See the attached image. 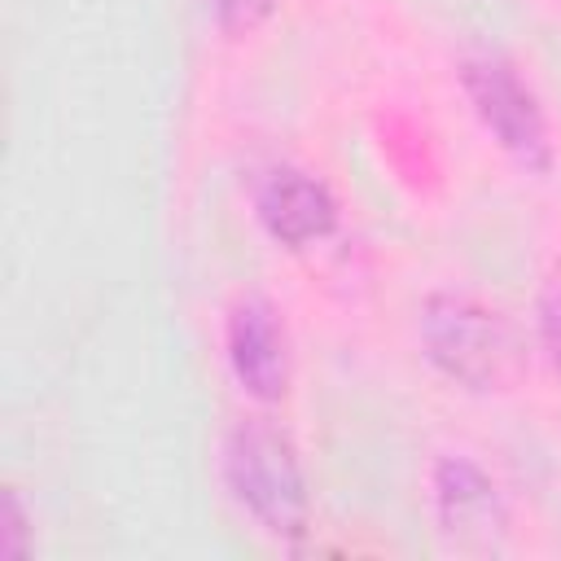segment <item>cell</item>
Returning a JSON list of instances; mask_svg holds the SVG:
<instances>
[{"instance_id":"obj_1","label":"cell","mask_w":561,"mask_h":561,"mask_svg":"<svg viewBox=\"0 0 561 561\" xmlns=\"http://www.w3.org/2000/svg\"><path fill=\"white\" fill-rule=\"evenodd\" d=\"M425 355L469 390H500L517 377L522 355L508 320L473 294L438 289L421 307Z\"/></svg>"},{"instance_id":"obj_2","label":"cell","mask_w":561,"mask_h":561,"mask_svg":"<svg viewBox=\"0 0 561 561\" xmlns=\"http://www.w3.org/2000/svg\"><path fill=\"white\" fill-rule=\"evenodd\" d=\"M224 482L232 500L280 539L307 530V482L294 443L267 421H241L224 438Z\"/></svg>"},{"instance_id":"obj_3","label":"cell","mask_w":561,"mask_h":561,"mask_svg":"<svg viewBox=\"0 0 561 561\" xmlns=\"http://www.w3.org/2000/svg\"><path fill=\"white\" fill-rule=\"evenodd\" d=\"M460 83L473 101V114L482 118V127L500 140V149L513 162H522L526 171L552 167V136H548V118L539 110V96L504 57H491V53L465 57Z\"/></svg>"},{"instance_id":"obj_4","label":"cell","mask_w":561,"mask_h":561,"mask_svg":"<svg viewBox=\"0 0 561 561\" xmlns=\"http://www.w3.org/2000/svg\"><path fill=\"white\" fill-rule=\"evenodd\" d=\"M434 504L443 530L465 548H491L504 530V500L486 469L465 456H447L434 469Z\"/></svg>"},{"instance_id":"obj_5","label":"cell","mask_w":561,"mask_h":561,"mask_svg":"<svg viewBox=\"0 0 561 561\" xmlns=\"http://www.w3.org/2000/svg\"><path fill=\"white\" fill-rule=\"evenodd\" d=\"M228 364L254 399H280L289 386V351L276 311L263 298H241L228 311Z\"/></svg>"},{"instance_id":"obj_8","label":"cell","mask_w":561,"mask_h":561,"mask_svg":"<svg viewBox=\"0 0 561 561\" xmlns=\"http://www.w3.org/2000/svg\"><path fill=\"white\" fill-rule=\"evenodd\" d=\"M539 329H543V346L552 355V364L561 368V285H552L539 302Z\"/></svg>"},{"instance_id":"obj_9","label":"cell","mask_w":561,"mask_h":561,"mask_svg":"<svg viewBox=\"0 0 561 561\" xmlns=\"http://www.w3.org/2000/svg\"><path fill=\"white\" fill-rule=\"evenodd\" d=\"M4 522H9V526H4V548H9V552H22V548H26V543H22L26 517H22V504H18V495H13V491L4 495Z\"/></svg>"},{"instance_id":"obj_6","label":"cell","mask_w":561,"mask_h":561,"mask_svg":"<svg viewBox=\"0 0 561 561\" xmlns=\"http://www.w3.org/2000/svg\"><path fill=\"white\" fill-rule=\"evenodd\" d=\"M259 219L276 241L307 245V241H320L333 232L337 202L316 175H307L298 167H276L259 188Z\"/></svg>"},{"instance_id":"obj_7","label":"cell","mask_w":561,"mask_h":561,"mask_svg":"<svg viewBox=\"0 0 561 561\" xmlns=\"http://www.w3.org/2000/svg\"><path fill=\"white\" fill-rule=\"evenodd\" d=\"M272 9L276 0H215V22L224 35H250Z\"/></svg>"}]
</instances>
